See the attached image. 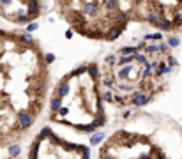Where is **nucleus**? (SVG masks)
I'll return each mask as SVG.
<instances>
[{
  "mask_svg": "<svg viewBox=\"0 0 182 159\" xmlns=\"http://www.w3.org/2000/svg\"><path fill=\"white\" fill-rule=\"evenodd\" d=\"M42 4L39 2H2L0 4V14L11 23H28L41 14Z\"/></svg>",
  "mask_w": 182,
  "mask_h": 159,
  "instance_id": "nucleus-8",
  "label": "nucleus"
},
{
  "mask_svg": "<svg viewBox=\"0 0 182 159\" xmlns=\"http://www.w3.org/2000/svg\"><path fill=\"white\" fill-rule=\"evenodd\" d=\"M173 65L170 48L157 37L122 48L99 65L103 97L117 108L143 106L165 90Z\"/></svg>",
  "mask_w": 182,
  "mask_h": 159,
  "instance_id": "nucleus-2",
  "label": "nucleus"
},
{
  "mask_svg": "<svg viewBox=\"0 0 182 159\" xmlns=\"http://www.w3.org/2000/svg\"><path fill=\"white\" fill-rule=\"evenodd\" d=\"M134 21H143L159 30H177L182 27V2H136Z\"/></svg>",
  "mask_w": 182,
  "mask_h": 159,
  "instance_id": "nucleus-7",
  "label": "nucleus"
},
{
  "mask_svg": "<svg viewBox=\"0 0 182 159\" xmlns=\"http://www.w3.org/2000/svg\"><path fill=\"white\" fill-rule=\"evenodd\" d=\"M50 120L81 133H94L104 126V97L97 64H83L58 80L51 94Z\"/></svg>",
  "mask_w": 182,
  "mask_h": 159,
  "instance_id": "nucleus-3",
  "label": "nucleus"
},
{
  "mask_svg": "<svg viewBox=\"0 0 182 159\" xmlns=\"http://www.w3.org/2000/svg\"><path fill=\"white\" fill-rule=\"evenodd\" d=\"M97 159H168V154L145 133L117 129L99 147Z\"/></svg>",
  "mask_w": 182,
  "mask_h": 159,
  "instance_id": "nucleus-5",
  "label": "nucleus"
},
{
  "mask_svg": "<svg viewBox=\"0 0 182 159\" xmlns=\"http://www.w3.org/2000/svg\"><path fill=\"white\" fill-rule=\"evenodd\" d=\"M28 159H90V150L57 136L51 127H44L28 147Z\"/></svg>",
  "mask_w": 182,
  "mask_h": 159,
  "instance_id": "nucleus-6",
  "label": "nucleus"
},
{
  "mask_svg": "<svg viewBox=\"0 0 182 159\" xmlns=\"http://www.w3.org/2000/svg\"><path fill=\"white\" fill-rule=\"evenodd\" d=\"M48 90L50 67L41 44L27 34L0 28V149L32 129Z\"/></svg>",
  "mask_w": 182,
  "mask_h": 159,
  "instance_id": "nucleus-1",
  "label": "nucleus"
},
{
  "mask_svg": "<svg viewBox=\"0 0 182 159\" xmlns=\"http://www.w3.org/2000/svg\"><path fill=\"white\" fill-rule=\"evenodd\" d=\"M134 4L119 0H71L55 6L60 18L81 37L115 41L134 21Z\"/></svg>",
  "mask_w": 182,
  "mask_h": 159,
  "instance_id": "nucleus-4",
  "label": "nucleus"
}]
</instances>
